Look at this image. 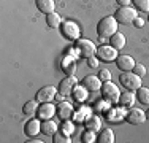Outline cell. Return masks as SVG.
<instances>
[{
	"mask_svg": "<svg viewBox=\"0 0 149 143\" xmlns=\"http://www.w3.org/2000/svg\"><path fill=\"white\" fill-rule=\"evenodd\" d=\"M118 19L114 16H105L97 26V35L102 41H106L118 32Z\"/></svg>",
	"mask_w": 149,
	"mask_h": 143,
	"instance_id": "cell-1",
	"label": "cell"
},
{
	"mask_svg": "<svg viewBox=\"0 0 149 143\" xmlns=\"http://www.w3.org/2000/svg\"><path fill=\"white\" fill-rule=\"evenodd\" d=\"M102 97L106 103H119V99H120V91L119 88L116 86L114 83L111 81H105L102 84Z\"/></svg>",
	"mask_w": 149,
	"mask_h": 143,
	"instance_id": "cell-2",
	"label": "cell"
},
{
	"mask_svg": "<svg viewBox=\"0 0 149 143\" xmlns=\"http://www.w3.org/2000/svg\"><path fill=\"white\" fill-rule=\"evenodd\" d=\"M119 83L124 86V89L136 91L138 88H141V76H138L133 72H122L119 76Z\"/></svg>",
	"mask_w": 149,
	"mask_h": 143,
	"instance_id": "cell-3",
	"label": "cell"
},
{
	"mask_svg": "<svg viewBox=\"0 0 149 143\" xmlns=\"http://www.w3.org/2000/svg\"><path fill=\"white\" fill-rule=\"evenodd\" d=\"M60 32H62L63 38L70 41H78L79 40V35H81V29L76 22L73 21H65V22L60 26Z\"/></svg>",
	"mask_w": 149,
	"mask_h": 143,
	"instance_id": "cell-4",
	"label": "cell"
},
{
	"mask_svg": "<svg viewBox=\"0 0 149 143\" xmlns=\"http://www.w3.org/2000/svg\"><path fill=\"white\" fill-rule=\"evenodd\" d=\"M114 18L120 24H133V21L138 18V13H136V10L130 8V6H120L116 11Z\"/></svg>",
	"mask_w": 149,
	"mask_h": 143,
	"instance_id": "cell-5",
	"label": "cell"
},
{
	"mask_svg": "<svg viewBox=\"0 0 149 143\" xmlns=\"http://www.w3.org/2000/svg\"><path fill=\"white\" fill-rule=\"evenodd\" d=\"M76 51H78V54H79L81 57L87 59V57L95 56V53H97V46H95L91 40L83 38V40H78L76 41Z\"/></svg>",
	"mask_w": 149,
	"mask_h": 143,
	"instance_id": "cell-6",
	"label": "cell"
},
{
	"mask_svg": "<svg viewBox=\"0 0 149 143\" xmlns=\"http://www.w3.org/2000/svg\"><path fill=\"white\" fill-rule=\"evenodd\" d=\"M95 56H97L98 60H102V62H111V60L118 59V49L113 48L111 45H103L97 49Z\"/></svg>",
	"mask_w": 149,
	"mask_h": 143,
	"instance_id": "cell-7",
	"label": "cell"
},
{
	"mask_svg": "<svg viewBox=\"0 0 149 143\" xmlns=\"http://www.w3.org/2000/svg\"><path fill=\"white\" fill-rule=\"evenodd\" d=\"M59 89H56L54 86H45V88H41L40 91L37 92V95H35V100L40 103H46V102H52V100L56 99V95H57Z\"/></svg>",
	"mask_w": 149,
	"mask_h": 143,
	"instance_id": "cell-8",
	"label": "cell"
},
{
	"mask_svg": "<svg viewBox=\"0 0 149 143\" xmlns=\"http://www.w3.org/2000/svg\"><path fill=\"white\" fill-rule=\"evenodd\" d=\"M146 119H148L146 113L140 108H132L125 113V121L129 124H132V126H140V124H143Z\"/></svg>",
	"mask_w": 149,
	"mask_h": 143,
	"instance_id": "cell-9",
	"label": "cell"
},
{
	"mask_svg": "<svg viewBox=\"0 0 149 143\" xmlns=\"http://www.w3.org/2000/svg\"><path fill=\"white\" fill-rule=\"evenodd\" d=\"M78 86V80H76V76H67V78H63L62 81L59 83V92L62 95H72L73 94V89Z\"/></svg>",
	"mask_w": 149,
	"mask_h": 143,
	"instance_id": "cell-10",
	"label": "cell"
},
{
	"mask_svg": "<svg viewBox=\"0 0 149 143\" xmlns=\"http://www.w3.org/2000/svg\"><path fill=\"white\" fill-rule=\"evenodd\" d=\"M135 64L136 62H135V59L132 56L122 54V56H118V59H116V65H118V69L120 72H132Z\"/></svg>",
	"mask_w": 149,
	"mask_h": 143,
	"instance_id": "cell-11",
	"label": "cell"
},
{
	"mask_svg": "<svg viewBox=\"0 0 149 143\" xmlns=\"http://www.w3.org/2000/svg\"><path fill=\"white\" fill-rule=\"evenodd\" d=\"M56 113H57V107L52 105L51 102L41 103L40 108H38V118L40 119H51Z\"/></svg>",
	"mask_w": 149,
	"mask_h": 143,
	"instance_id": "cell-12",
	"label": "cell"
},
{
	"mask_svg": "<svg viewBox=\"0 0 149 143\" xmlns=\"http://www.w3.org/2000/svg\"><path fill=\"white\" fill-rule=\"evenodd\" d=\"M83 86L87 89V91H100L102 89V80L98 78V75H87L83 80Z\"/></svg>",
	"mask_w": 149,
	"mask_h": 143,
	"instance_id": "cell-13",
	"label": "cell"
},
{
	"mask_svg": "<svg viewBox=\"0 0 149 143\" xmlns=\"http://www.w3.org/2000/svg\"><path fill=\"white\" fill-rule=\"evenodd\" d=\"M60 65H62V70L67 76H74V73H76V60L73 59V56H65L60 62Z\"/></svg>",
	"mask_w": 149,
	"mask_h": 143,
	"instance_id": "cell-14",
	"label": "cell"
},
{
	"mask_svg": "<svg viewBox=\"0 0 149 143\" xmlns=\"http://www.w3.org/2000/svg\"><path fill=\"white\" fill-rule=\"evenodd\" d=\"M73 105L70 102H60L59 105H57V116L60 118L62 121H65V119H70V118L73 116Z\"/></svg>",
	"mask_w": 149,
	"mask_h": 143,
	"instance_id": "cell-15",
	"label": "cell"
},
{
	"mask_svg": "<svg viewBox=\"0 0 149 143\" xmlns=\"http://www.w3.org/2000/svg\"><path fill=\"white\" fill-rule=\"evenodd\" d=\"M24 130H26V135H27V137L35 138V137H37V135L41 132V123L33 118V119H30L29 123L26 124V129H24Z\"/></svg>",
	"mask_w": 149,
	"mask_h": 143,
	"instance_id": "cell-16",
	"label": "cell"
},
{
	"mask_svg": "<svg viewBox=\"0 0 149 143\" xmlns=\"http://www.w3.org/2000/svg\"><path fill=\"white\" fill-rule=\"evenodd\" d=\"M135 102H136V94H135L133 91H129V89H127L125 92H122V94H120L119 105H122V107H127V108H130V107H132Z\"/></svg>",
	"mask_w": 149,
	"mask_h": 143,
	"instance_id": "cell-17",
	"label": "cell"
},
{
	"mask_svg": "<svg viewBox=\"0 0 149 143\" xmlns=\"http://www.w3.org/2000/svg\"><path fill=\"white\" fill-rule=\"evenodd\" d=\"M35 2H37V8L40 10L41 13H45V14L54 13V10H56L54 0H35Z\"/></svg>",
	"mask_w": 149,
	"mask_h": 143,
	"instance_id": "cell-18",
	"label": "cell"
},
{
	"mask_svg": "<svg viewBox=\"0 0 149 143\" xmlns=\"http://www.w3.org/2000/svg\"><path fill=\"white\" fill-rule=\"evenodd\" d=\"M73 99L74 102L78 103H84L87 100V97H89V94H87V89L84 88V86H76V88L73 89Z\"/></svg>",
	"mask_w": 149,
	"mask_h": 143,
	"instance_id": "cell-19",
	"label": "cell"
},
{
	"mask_svg": "<svg viewBox=\"0 0 149 143\" xmlns=\"http://www.w3.org/2000/svg\"><path fill=\"white\" fill-rule=\"evenodd\" d=\"M38 103L40 102H37V100H29V102H26L22 107L24 114H27V116H35V114H38V108H40Z\"/></svg>",
	"mask_w": 149,
	"mask_h": 143,
	"instance_id": "cell-20",
	"label": "cell"
},
{
	"mask_svg": "<svg viewBox=\"0 0 149 143\" xmlns=\"http://www.w3.org/2000/svg\"><path fill=\"white\" fill-rule=\"evenodd\" d=\"M109 45H111L113 48H116L118 51H119V49H122L124 46H125V37H124V34L116 32V34L109 38Z\"/></svg>",
	"mask_w": 149,
	"mask_h": 143,
	"instance_id": "cell-21",
	"label": "cell"
},
{
	"mask_svg": "<svg viewBox=\"0 0 149 143\" xmlns=\"http://www.w3.org/2000/svg\"><path fill=\"white\" fill-rule=\"evenodd\" d=\"M41 132L45 135H54L57 132V124L51 119H43V123H41Z\"/></svg>",
	"mask_w": 149,
	"mask_h": 143,
	"instance_id": "cell-22",
	"label": "cell"
},
{
	"mask_svg": "<svg viewBox=\"0 0 149 143\" xmlns=\"http://www.w3.org/2000/svg\"><path fill=\"white\" fill-rule=\"evenodd\" d=\"M86 127L89 129V130H94V132H98L102 129V119L98 116H95V114H92L86 119Z\"/></svg>",
	"mask_w": 149,
	"mask_h": 143,
	"instance_id": "cell-23",
	"label": "cell"
},
{
	"mask_svg": "<svg viewBox=\"0 0 149 143\" xmlns=\"http://www.w3.org/2000/svg\"><path fill=\"white\" fill-rule=\"evenodd\" d=\"M98 143H114V132L111 129H103L98 134Z\"/></svg>",
	"mask_w": 149,
	"mask_h": 143,
	"instance_id": "cell-24",
	"label": "cell"
},
{
	"mask_svg": "<svg viewBox=\"0 0 149 143\" xmlns=\"http://www.w3.org/2000/svg\"><path fill=\"white\" fill-rule=\"evenodd\" d=\"M46 24L51 29H57L62 26V19H60V16L57 13H49V14H46Z\"/></svg>",
	"mask_w": 149,
	"mask_h": 143,
	"instance_id": "cell-25",
	"label": "cell"
},
{
	"mask_svg": "<svg viewBox=\"0 0 149 143\" xmlns=\"http://www.w3.org/2000/svg\"><path fill=\"white\" fill-rule=\"evenodd\" d=\"M136 100L140 103H143V105H149V88H138L136 91Z\"/></svg>",
	"mask_w": 149,
	"mask_h": 143,
	"instance_id": "cell-26",
	"label": "cell"
},
{
	"mask_svg": "<svg viewBox=\"0 0 149 143\" xmlns=\"http://www.w3.org/2000/svg\"><path fill=\"white\" fill-rule=\"evenodd\" d=\"M52 142L54 143H70L72 140H70V135H67L65 132H62V130H57L54 135H52Z\"/></svg>",
	"mask_w": 149,
	"mask_h": 143,
	"instance_id": "cell-27",
	"label": "cell"
},
{
	"mask_svg": "<svg viewBox=\"0 0 149 143\" xmlns=\"http://www.w3.org/2000/svg\"><path fill=\"white\" fill-rule=\"evenodd\" d=\"M81 140H83L84 143H94V142H97V135H95L94 130L86 129V130L83 132V135H81Z\"/></svg>",
	"mask_w": 149,
	"mask_h": 143,
	"instance_id": "cell-28",
	"label": "cell"
},
{
	"mask_svg": "<svg viewBox=\"0 0 149 143\" xmlns=\"http://www.w3.org/2000/svg\"><path fill=\"white\" fill-rule=\"evenodd\" d=\"M135 8L138 11H143V13H149V0H132Z\"/></svg>",
	"mask_w": 149,
	"mask_h": 143,
	"instance_id": "cell-29",
	"label": "cell"
},
{
	"mask_svg": "<svg viewBox=\"0 0 149 143\" xmlns=\"http://www.w3.org/2000/svg\"><path fill=\"white\" fill-rule=\"evenodd\" d=\"M60 130H62V132H65L67 135H72L73 132H74V124H73V121L65 119V121L62 123V126H60Z\"/></svg>",
	"mask_w": 149,
	"mask_h": 143,
	"instance_id": "cell-30",
	"label": "cell"
},
{
	"mask_svg": "<svg viewBox=\"0 0 149 143\" xmlns=\"http://www.w3.org/2000/svg\"><path fill=\"white\" fill-rule=\"evenodd\" d=\"M132 72H133V73H136L138 76L143 78L144 75H146V67H144L143 64H135V67H133V70H132Z\"/></svg>",
	"mask_w": 149,
	"mask_h": 143,
	"instance_id": "cell-31",
	"label": "cell"
},
{
	"mask_svg": "<svg viewBox=\"0 0 149 143\" xmlns=\"http://www.w3.org/2000/svg\"><path fill=\"white\" fill-rule=\"evenodd\" d=\"M98 78H100L102 81H109L111 80V72L106 70V69H102L100 72H98Z\"/></svg>",
	"mask_w": 149,
	"mask_h": 143,
	"instance_id": "cell-32",
	"label": "cell"
},
{
	"mask_svg": "<svg viewBox=\"0 0 149 143\" xmlns=\"http://www.w3.org/2000/svg\"><path fill=\"white\" fill-rule=\"evenodd\" d=\"M84 116L89 118V110L84 108V107H81V110L76 113V116H74V118H76V121H83V119H84Z\"/></svg>",
	"mask_w": 149,
	"mask_h": 143,
	"instance_id": "cell-33",
	"label": "cell"
},
{
	"mask_svg": "<svg viewBox=\"0 0 149 143\" xmlns=\"http://www.w3.org/2000/svg\"><path fill=\"white\" fill-rule=\"evenodd\" d=\"M98 57L97 56H92V57H87V64H89L91 69H95V67H98Z\"/></svg>",
	"mask_w": 149,
	"mask_h": 143,
	"instance_id": "cell-34",
	"label": "cell"
},
{
	"mask_svg": "<svg viewBox=\"0 0 149 143\" xmlns=\"http://www.w3.org/2000/svg\"><path fill=\"white\" fill-rule=\"evenodd\" d=\"M133 26H135V27H143V26H144V21H143V19H141V18H140V16H138V18H136V19H135V21H133Z\"/></svg>",
	"mask_w": 149,
	"mask_h": 143,
	"instance_id": "cell-35",
	"label": "cell"
},
{
	"mask_svg": "<svg viewBox=\"0 0 149 143\" xmlns=\"http://www.w3.org/2000/svg\"><path fill=\"white\" fill-rule=\"evenodd\" d=\"M116 2L119 3V6H129V3L132 2V0H116Z\"/></svg>",
	"mask_w": 149,
	"mask_h": 143,
	"instance_id": "cell-36",
	"label": "cell"
},
{
	"mask_svg": "<svg viewBox=\"0 0 149 143\" xmlns=\"http://www.w3.org/2000/svg\"><path fill=\"white\" fill-rule=\"evenodd\" d=\"M33 142H35V143H41V140H29L27 143H33Z\"/></svg>",
	"mask_w": 149,
	"mask_h": 143,
	"instance_id": "cell-37",
	"label": "cell"
},
{
	"mask_svg": "<svg viewBox=\"0 0 149 143\" xmlns=\"http://www.w3.org/2000/svg\"><path fill=\"white\" fill-rule=\"evenodd\" d=\"M146 118H148V119H149V110H148V111H146Z\"/></svg>",
	"mask_w": 149,
	"mask_h": 143,
	"instance_id": "cell-38",
	"label": "cell"
},
{
	"mask_svg": "<svg viewBox=\"0 0 149 143\" xmlns=\"http://www.w3.org/2000/svg\"><path fill=\"white\" fill-rule=\"evenodd\" d=\"M148 21H149V13H148Z\"/></svg>",
	"mask_w": 149,
	"mask_h": 143,
	"instance_id": "cell-39",
	"label": "cell"
}]
</instances>
